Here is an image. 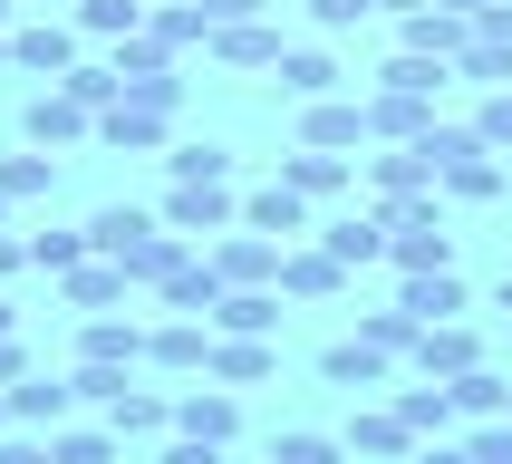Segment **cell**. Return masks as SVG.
<instances>
[{"instance_id": "6da1fadb", "label": "cell", "mask_w": 512, "mask_h": 464, "mask_svg": "<svg viewBox=\"0 0 512 464\" xmlns=\"http://www.w3.org/2000/svg\"><path fill=\"white\" fill-rule=\"evenodd\" d=\"M281 252H290V242H271V232L242 223V232H213V252H203V261H213V281H223V290H252V281H281Z\"/></svg>"}, {"instance_id": "7a4b0ae2", "label": "cell", "mask_w": 512, "mask_h": 464, "mask_svg": "<svg viewBox=\"0 0 512 464\" xmlns=\"http://www.w3.org/2000/svg\"><path fill=\"white\" fill-rule=\"evenodd\" d=\"M242 223V203H232V184H174L165 194V232H184V242H213V232Z\"/></svg>"}, {"instance_id": "3957f363", "label": "cell", "mask_w": 512, "mask_h": 464, "mask_svg": "<svg viewBox=\"0 0 512 464\" xmlns=\"http://www.w3.org/2000/svg\"><path fill=\"white\" fill-rule=\"evenodd\" d=\"M20 136L39 145V155H49V145H78V136H97V116H87L78 97H68V87L49 78V87H39V97L20 107Z\"/></svg>"}, {"instance_id": "277c9868", "label": "cell", "mask_w": 512, "mask_h": 464, "mask_svg": "<svg viewBox=\"0 0 512 464\" xmlns=\"http://www.w3.org/2000/svg\"><path fill=\"white\" fill-rule=\"evenodd\" d=\"M10 68H29V78H68V68H78V29L20 20V29H10Z\"/></svg>"}, {"instance_id": "5b68a950", "label": "cell", "mask_w": 512, "mask_h": 464, "mask_svg": "<svg viewBox=\"0 0 512 464\" xmlns=\"http://www.w3.org/2000/svg\"><path fill=\"white\" fill-rule=\"evenodd\" d=\"M464 39H474V20H464V10H445V0H426V10H406V20H397V49L445 58V68H455V49H464Z\"/></svg>"}, {"instance_id": "8992f818", "label": "cell", "mask_w": 512, "mask_h": 464, "mask_svg": "<svg viewBox=\"0 0 512 464\" xmlns=\"http://www.w3.org/2000/svg\"><path fill=\"white\" fill-rule=\"evenodd\" d=\"M397 310L416 319V329H435V319H464V281H455V261H445V271H397Z\"/></svg>"}, {"instance_id": "52a82bcc", "label": "cell", "mask_w": 512, "mask_h": 464, "mask_svg": "<svg viewBox=\"0 0 512 464\" xmlns=\"http://www.w3.org/2000/svg\"><path fill=\"white\" fill-rule=\"evenodd\" d=\"M213 329H223V339H271V329H281V290L271 281H252V290H223V300H213Z\"/></svg>"}, {"instance_id": "ba28073f", "label": "cell", "mask_w": 512, "mask_h": 464, "mask_svg": "<svg viewBox=\"0 0 512 464\" xmlns=\"http://www.w3.org/2000/svg\"><path fill=\"white\" fill-rule=\"evenodd\" d=\"M426 377H464V368H484V339L464 329V319H435V329H416V348H406Z\"/></svg>"}, {"instance_id": "9c48e42d", "label": "cell", "mask_w": 512, "mask_h": 464, "mask_svg": "<svg viewBox=\"0 0 512 464\" xmlns=\"http://www.w3.org/2000/svg\"><path fill=\"white\" fill-rule=\"evenodd\" d=\"M174 435L232 445V435H242V406H232V387H184V397H174Z\"/></svg>"}, {"instance_id": "30bf717a", "label": "cell", "mask_w": 512, "mask_h": 464, "mask_svg": "<svg viewBox=\"0 0 512 464\" xmlns=\"http://www.w3.org/2000/svg\"><path fill=\"white\" fill-rule=\"evenodd\" d=\"M165 126H174V107H155V97H116V107L97 116V136L126 145V155H155V145H165Z\"/></svg>"}, {"instance_id": "8fae6325", "label": "cell", "mask_w": 512, "mask_h": 464, "mask_svg": "<svg viewBox=\"0 0 512 464\" xmlns=\"http://www.w3.org/2000/svg\"><path fill=\"white\" fill-rule=\"evenodd\" d=\"M97 416H107L116 445H126V435H165V426H174V397H155V387H126V377H116L107 397H97Z\"/></svg>"}, {"instance_id": "7c38bea8", "label": "cell", "mask_w": 512, "mask_h": 464, "mask_svg": "<svg viewBox=\"0 0 512 464\" xmlns=\"http://www.w3.org/2000/svg\"><path fill=\"white\" fill-rule=\"evenodd\" d=\"M368 194H435V155H426V136L416 145H387V155H368Z\"/></svg>"}, {"instance_id": "4fadbf2b", "label": "cell", "mask_w": 512, "mask_h": 464, "mask_svg": "<svg viewBox=\"0 0 512 464\" xmlns=\"http://www.w3.org/2000/svg\"><path fill=\"white\" fill-rule=\"evenodd\" d=\"M242 223L271 232V242H300L310 232V194L300 184H261V194H242Z\"/></svg>"}, {"instance_id": "5bb4252c", "label": "cell", "mask_w": 512, "mask_h": 464, "mask_svg": "<svg viewBox=\"0 0 512 464\" xmlns=\"http://www.w3.org/2000/svg\"><path fill=\"white\" fill-rule=\"evenodd\" d=\"M155 300H165V310H184V319H203L213 300H223V281H213V261H203V242H194V252H174V271L155 281Z\"/></svg>"}, {"instance_id": "9a60e30c", "label": "cell", "mask_w": 512, "mask_h": 464, "mask_svg": "<svg viewBox=\"0 0 512 464\" xmlns=\"http://www.w3.org/2000/svg\"><path fill=\"white\" fill-rule=\"evenodd\" d=\"M58 281H68V310H116V300L136 290V271H126V261H107V252H87L78 271H58Z\"/></svg>"}, {"instance_id": "2e32d148", "label": "cell", "mask_w": 512, "mask_h": 464, "mask_svg": "<svg viewBox=\"0 0 512 464\" xmlns=\"http://www.w3.org/2000/svg\"><path fill=\"white\" fill-rule=\"evenodd\" d=\"M136 358H145V329H136V319H107V310H97L78 329V368H136Z\"/></svg>"}, {"instance_id": "e0dca14e", "label": "cell", "mask_w": 512, "mask_h": 464, "mask_svg": "<svg viewBox=\"0 0 512 464\" xmlns=\"http://www.w3.org/2000/svg\"><path fill=\"white\" fill-rule=\"evenodd\" d=\"M426 126H435V97H406V87H377V97H368V136L416 145Z\"/></svg>"}, {"instance_id": "ac0fdd59", "label": "cell", "mask_w": 512, "mask_h": 464, "mask_svg": "<svg viewBox=\"0 0 512 464\" xmlns=\"http://www.w3.org/2000/svg\"><path fill=\"white\" fill-rule=\"evenodd\" d=\"M145 358H155V368H203V358H213V319L174 310L165 329H145Z\"/></svg>"}, {"instance_id": "d6986e66", "label": "cell", "mask_w": 512, "mask_h": 464, "mask_svg": "<svg viewBox=\"0 0 512 464\" xmlns=\"http://www.w3.org/2000/svg\"><path fill=\"white\" fill-rule=\"evenodd\" d=\"M300 136H310V145H329V155H339V145H358V136H368V97H310Z\"/></svg>"}, {"instance_id": "ffe728a7", "label": "cell", "mask_w": 512, "mask_h": 464, "mask_svg": "<svg viewBox=\"0 0 512 464\" xmlns=\"http://www.w3.org/2000/svg\"><path fill=\"white\" fill-rule=\"evenodd\" d=\"M281 184H300L310 203H329V194H348L358 174H348L339 155H329V145H300V155H281Z\"/></svg>"}, {"instance_id": "44dd1931", "label": "cell", "mask_w": 512, "mask_h": 464, "mask_svg": "<svg viewBox=\"0 0 512 464\" xmlns=\"http://www.w3.org/2000/svg\"><path fill=\"white\" fill-rule=\"evenodd\" d=\"M203 368L223 377V387H261V377L281 368V348H271V339H213V358H203Z\"/></svg>"}, {"instance_id": "7402d4cb", "label": "cell", "mask_w": 512, "mask_h": 464, "mask_svg": "<svg viewBox=\"0 0 512 464\" xmlns=\"http://www.w3.org/2000/svg\"><path fill=\"white\" fill-rule=\"evenodd\" d=\"M319 242H329V261H339V271H358V261H387V223H377V213H339Z\"/></svg>"}, {"instance_id": "603a6c76", "label": "cell", "mask_w": 512, "mask_h": 464, "mask_svg": "<svg viewBox=\"0 0 512 464\" xmlns=\"http://www.w3.org/2000/svg\"><path fill=\"white\" fill-rule=\"evenodd\" d=\"M68 406H78V377H20V387H10V416H20V426H58Z\"/></svg>"}, {"instance_id": "cb8c5ba5", "label": "cell", "mask_w": 512, "mask_h": 464, "mask_svg": "<svg viewBox=\"0 0 512 464\" xmlns=\"http://www.w3.org/2000/svg\"><path fill=\"white\" fill-rule=\"evenodd\" d=\"M203 49L232 58V68H281V29H271V20H242V29H213Z\"/></svg>"}, {"instance_id": "d4e9b609", "label": "cell", "mask_w": 512, "mask_h": 464, "mask_svg": "<svg viewBox=\"0 0 512 464\" xmlns=\"http://www.w3.org/2000/svg\"><path fill=\"white\" fill-rule=\"evenodd\" d=\"M348 445H358V455H416V426H406V416H397V397H387V406H368V416H358V426H348Z\"/></svg>"}, {"instance_id": "484cf974", "label": "cell", "mask_w": 512, "mask_h": 464, "mask_svg": "<svg viewBox=\"0 0 512 464\" xmlns=\"http://www.w3.org/2000/svg\"><path fill=\"white\" fill-rule=\"evenodd\" d=\"M281 97H300V107L310 97H339V58L329 49H281Z\"/></svg>"}, {"instance_id": "4316f807", "label": "cell", "mask_w": 512, "mask_h": 464, "mask_svg": "<svg viewBox=\"0 0 512 464\" xmlns=\"http://www.w3.org/2000/svg\"><path fill=\"white\" fill-rule=\"evenodd\" d=\"M319 377H329V387H387V348L377 339H339L319 358Z\"/></svg>"}, {"instance_id": "83f0119b", "label": "cell", "mask_w": 512, "mask_h": 464, "mask_svg": "<svg viewBox=\"0 0 512 464\" xmlns=\"http://www.w3.org/2000/svg\"><path fill=\"white\" fill-rule=\"evenodd\" d=\"M339 281H348V271L329 261V242H310V252L290 242V252H281V290H300V300H329Z\"/></svg>"}, {"instance_id": "f1b7e54d", "label": "cell", "mask_w": 512, "mask_h": 464, "mask_svg": "<svg viewBox=\"0 0 512 464\" xmlns=\"http://www.w3.org/2000/svg\"><path fill=\"white\" fill-rule=\"evenodd\" d=\"M397 416L416 426V445H426V435L455 426V387H445V377H435V387H397Z\"/></svg>"}, {"instance_id": "f546056e", "label": "cell", "mask_w": 512, "mask_h": 464, "mask_svg": "<svg viewBox=\"0 0 512 464\" xmlns=\"http://www.w3.org/2000/svg\"><path fill=\"white\" fill-rule=\"evenodd\" d=\"M58 87H68V97H78L87 116H107L116 97H126V78H116V58H78V68H68V78H58Z\"/></svg>"}, {"instance_id": "4dcf8cb0", "label": "cell", "mask_w": 512, "mask_h": 464, "mask_svg": "<svg viewBox=\"0 0 512 464\" xmlns=\"http://www.w3.org/2000/svg\"><path fill=\"white\" fill-rule=\"evenodd\" d=\"M78 29H87V39H136L145 0H78Z\"/></svg>"}, {"instance_id": "1f68e13d", "label": "cell", "mask_w": 512, "mask_h": 464, "mask_svg": "<svg viewBox=\"0 0 512 464\" xmlns=\"http://www.w3.org/2000/svg\"><path fill=\"white\" fill-rule=\"evenodd\" d=\"M49 455L58 464H116V426L97 416V426H68V435H49Z\"/></svg>"}, {"instance_id": "d6a6232c", "label": "cell", "mask_w": 512, "mask_h": 464, "mask_svg": "<svg viewBox=\"0 0 512 464\" xmlns=\"http://www.w3.org/2000/svg\"><path fill=\"white\" fill-rule=\"evenodd\" d=\"M165 174H174V184H232V155H223V145H174Z\"/></svg>"}, {"instance_id": "836d02e7", "label": "cell", "mask_w": 512, "mask_h": 464, "mask_svg": "<svg viewBox=\"0 0 512 464\" xmlns=\"http://www.w3.org/2000/svg\"><path fill=\"white\" fill-rule=\"evenodd\" d=\"M445 387H455V416H503V397H512L493 368H464V377H445Z\"/></svg>"}, {"instance_id": "e575fe53", "label": "cell", "mask_w": 512, "mask_h": 464, "mask_svg": "<svg viewBox=\"0 0 512 464\" xmlns=\"http://www.w3.org/2000/svg\"><path fill=\"white\" fill-rule=\"evenodd\" d=\"M0 194L39 203V194H49V155H39V145H29V155H0Z\"/></svg>"}, {"instance_id": "d590c367", "label": "cell", "mask_w": 512, "mask_h": 464, "mask_svg": "<svg viewBox=\"0 0 512 464\" xmlns=\"http://www.w3.org/2000/svg\"><path fill=\"white\" fill-rule=\"evenodd\" d=\"M87 252H97L87 232H39V242H29V261H39V271H78Z\"/></svg>"}, {"instance_id": "8d00e7d4", "label": "cell", "mask_w": 512, "mask_h": 464, "mask_svg": "<svg viewBox=\"0 0 512 464\" xmlns=\"http://www.w3.org/2000/svg\"><path fill=\"white\" fill-rule=\"evenodd\" d=\"M358 339H377L387 358H397V348H416V319H406V310H368V319H358Z\"/></svg>"}, {"instance_id": "74e56055", "label": "cell", "mask_w": 512, "mask_h": 464, "mask_svg": "<svg viewBox=\"0 0 512 464\" xmlns=\"http://www.w3.org/2000/svg\"><path fill=\"white\" fill-rule=\"evenodd\" d=\"M474 136H484L493 155L512 145V87H493V97H484V116H474Z\"/></svg>"}, {"instance_id": "f35d334b", "label": "cell", "mask_w": 512, "mask_h": 464, "mask_svg": "<svg viewBox=\"0 0 512 464\" xmlns=\"http://www.w3.org/2000/svg\"><path fill=\"white\" fill-rule=\"evenodd\" d=\"M203 10V39H213V29H242V20H261V0H194Z\"/></svg>"}, {"instance_id": "ab89813d", "label": "cell", "mask_w": 512, "mask_h": 464, "mask_svg": "<svg viewBox=\"0 0 512 464\" xmlns=\"http://www.w3.org/2000/svg\"><path fill=\"white\" fill-rule=\"evenodd\" d=\"M368 10H377V0H310V20H319V29H358Z\"/></svg>"}, {"instance_id": "60d3db41", "label": "cell", "mask_w": 512, "mask_h": 464, "mask_svg": "<svg viewBox=\"0 0 512 464\" xmlns=\"http://www.w3.org/2000/svg\"><path fill=\"white\" fill-rule=\"evenodd\" d=\"M155 464H223V445H203V435H174V445H165Z\"/></svg>"}, {"instance_id": "b9f144b4", "label": "cell", "mask_w": 512, "mask_h": 464, "mask_svg": "<svg viewBox=\"0 0 512 464\" xmlns=\"http://www.w3.org/2000/svg\"><path fill=\"white\" fill-rule=\"evenodd\" d=\"M29 377V348H20V329H0V387H20Z\"/></svg>"}, {"instance_id": "7bdbcfd3", "label": "cell", "mask_w": 512, "mask_h": 464, "mask_svg": "<svg viewBox=\"0 0 512 464\" xmlns=\"http://www.w3.org/2000/svg\"><path fill=\"white\" fill-rule=\"evenodd\" d=\"M0 464H58V455L39 445V435H0Z\"/></svg>"}, {"instance_id": "ee69618b", "label": "cell", "mask_w": 512, "mask_h": 464, "mask_svg": "<svg viewBox=\"0 0 512 464\" xmlns=\"http://www.w3.org/2000/svg\"><path fill=\"white\" fill-rule=\"evenodd\" d=\"M406 464H474V455H464V445H445V435H426V445H416Z\"/></svg>"}, {"instance_id": "f6af8a7d", "label": "cell", "mask_w": 512, "mask_h": 464, "mask_svg": "<svg viewBox=\"0 0 512 464\" xmlns=\"http://www.w3.org/2000/svg\"><path fill=\"white\" fill-rule=\"evenodd\" d=\"M29 261V242H10V232H0V281H10V271H20Z\"/></svg>"}, {"instance_id": "bcb514c9", "label": "cell", "mask_w": 512, "mask_h": 464, "mask_svg": "<svg viewBox=\"0 0 512 464\" xmlns=\"http://www.w3.org/2000/svg\"><path fill=\"white\" fill-rule=\"evenodd\" d=\"M377 10H387V20H406V10H426V0H377Z\"/></svg>"}, {"instance_id": "7dc6e473", "label": "cell", "mask_w": 512, "mask_h": 464, "mask_svg": "<svg viewBox=\"0 0 512 464\" xmlns=\"http://www.w3.org/2000/svg\"><path fill=\"white\" fill-rule=\"evenodd\" d=\"M271 464H339V455H271Z\"/></svg>"}, {"instance_id": "c3c4849f", "label": "cell", "mask_w": 512, "mask_h": 464, "mask_svg": "<svg viewBox=\"0 0 512 464\" xmlns=\"http://www.w3.org/2000/svg\"><path fill=\"white\" fill-rule=\"evenodd\" d=\"M0 329H20V310H10V300H0Z\"/></svg>"}, {"instance_id": "681fc988", "label": "cell", "mask_w": 512, "mask_h": 464, "mask_svg": "<svg viewBox=\"0 0 512 464\" xmlns=\"http://www.w3.org/2000/svg\"><path fill=\"white\" fill-rule=\"evenodd\" d=\"M0 68H10V29H0Z\"/></svg>"}, {"instance_id": "f907efd6", "label": "cell", "mask_w": 512, "mask_h": 464, "mask_svg": "<svg viewBox=\"0 0 512 464\" xmlns=\"http://www.w3.org/2000/svg\"><path fill=\"white\" fill-rule=\"evenodd\" d=\"M0 426H10V397H0Z\"/></svg>"}, {"instance_id": "816d5d0a", "label": "cell", "mask_w": 512, "mask_h": 464, "mask_svg": "<svg viewBox=\"0 0 512 464\" xmlns=\"http://www.w3.org/2000/svg\"><path fill=\"white\" fill-rule=\"evenodd\" d=\"M145 10H165V0H145Z\"/></svg>"}, {"instance_id": "f5cc1de1", "label": "cell", "mask_w": 512, "mask_h": 464, "mask_svg": "<svg viewBox=\"0 0 512 464\" xmlns=\"http://www.w3.org/2000/svg\"><path fill=\"white\" fill-rule=\"evenodd\" d=\"M0 213H10V194H0Z\"/></svg>"}, {"instance_id": "db71d44e", "label": "cell", "mask_w": 512, "mask_h": 464, "mask_svg": "<svg viewBox=\"0 0 512 464\" xmlns=\"http://www.w3.org/2000/svg\"><path fill=\"white\" fill-rule=\"evenodd\" d=\"M503 416H512V397H503Z\"/></svg>"}]
</instances>
